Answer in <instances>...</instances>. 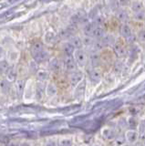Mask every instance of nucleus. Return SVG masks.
I'll use <instances>...</instances> for the list:
<instances>
[{
	"instance_id": "nucleus-31",
	"label": "nucleus",
	"mask_w": 145,
	"mask_h": 146,
	"mask_svg": "<svg viewBox=\"0 0 145 146\" xmlns=\"http://www.w3.org/2000/svg\"><path fill=\"white\" fill-rule=\"evenodd\" d=\"M144 146H145V145H144Z\"/></svg>"
},
{
	"instance_id": "nucleus-9",
	"label": "nucleus",
	"mask_w": 145,
	"mask_h": 146,
	"mask_svg": "<svg viewBox=\"0 0 145 146\" xmlns=\"http://www.w3.org/2000/svg\"><path fill=\"white\" fill-rule=\"evenodd\" d=\"M61 50L65 57H70V56H73L75 48L70 42H64L61 46Z\"/></svg>"
},
{
	"instance_id": "nucleus-19",
	"label": "nucleus",
	"mask_w": 145,
	"mask_h": 146,
	"mask_svg": "<svg viewBox=\"0 0 145 146\" xmlns=\"http://www.w3.org/2000/svg\"><path fill=\"white\" fill-rule=\"evenodd\" d=\"M58 146H73V141L70 138H61L58 141Z\"/></svg>"
},
{
	"instance_id": "nucleus-23",
	"label": "nucleus",
	"mask_w": 145,
	"mask_h": 146,
	"mask_svg": "<svg viewBox=\"0 0 145 146\" xmlns=\"http://www.w3.org/2000/svg\"><path fill=\"white\" fill-rule=\"evenodd\" d=\"M46 146H58V141L57 140H54V139L48 140L47 141V143H46Z\"/></svg>"
},
{
	"instance_id": "nucleus-1",
	"label": "nucleus",
	"mask_w": 145,
	"mask_h": 146,
	"mask_svg": "<svg viewBox=\"0 0 145 146\" xmlns=\"http://www.w3.org/2000/svg\"><path fill=\"white\" fill-rule=\"evenodd\" d=\"M63 68H64V70L69 73L76 71L77 70V63L75 61L74 58L72 56L65 57L64 60H63Z\"/></svg>"
},
{
	"instance_id": "nucleus-8",
	"label": "nucleus",
	"mask_w": 145,
	"mask_h": 146,
	"mask_svg": "<svg viewBox=\"0 0 145 146\" xmlns=\"http://www.w3.org/2000/svg\"><path fill=\"white\" fill-rule=\"evenodd\" d=\"M11 90V82L7 79H3L0 80V93L4 95H8Z\"/></svg>"
},
{
	"instance_id": "nucleus-13",
	"label": "nucleus",
	"mask_w": 145,
	"mask_h": 146,
	"mask_svg": "<svg viewBox=\"0 0 145 146\" xmlns=\"http://www.w3.org/2000/svg\"><path fill=\"white\" fill-rule=\"evenodd\" d=\"M6 77H7V80L10 82H14L17 80V70L15 67H10L9 70H7V74H6Z\"/></svg>"
},
{
	"instance_id": "nucleus-17",
	"label": "nucleus",
	"mask_w": 145,
	"mask_h": 146,
	"mask_svg": "<svg viewBox=\"0 0 145 146\" xmlns=\"http://www.w3.org/2000/svg\"><path fill=\"white\" fill-rule=\"evenodd\" d=\"M101 78V73L99 70H93L90 72V80L94 82H98Z\"/></svg>"
},
{
	"instance_id": "nucleus-2",
	"label": "nucleus",
	"mask_w": 145,
	"mask_h": 146,
	"mask_svg": "<svg viewBox=\"0 0 145 146\" xmlns=\"http://www.w3.org/2000/svg\"><path fill=\"white\" fill-rule=\"evenodd\" d=\"M73 58L75 59V61L77 63V65H79L80 67H83L87 63V55L86 53L81 49H77L74 51Z\"/></svg>"
},
{
	"instance_id": "nucleus-21",
	"label": "nucleus",
	"mask_w": 145,
	"mask_h": 146,
	"mask_svg": "<svg viewBox=\"0 0 145 146\" xmlns=\"http://www.w3.org/2000/svg\"><path fill=\"white\" fill-rule=\"evenodd\" d=\"M70 43L75 48H80L81 45H82V43H81V40L79 38H77V36H72V38H70Z\"/></svg>"
},
{
	"instance_id": "nucleus-22",
	"label": "nucleus",
	"mask_w": 145,
	"mask_h": 146,
	"mask_svg": "<svg viewBox=\"0 0 145 146\" xmlns=\"http://www.w3.org/2000/svg\"><path fill=\"white\" fill-rule=\"evenodd\" d=\"M139 134V139H140V143H142L143 145H145V127L143 128V130H140Z\"/></svg>"
},
{
	"instance_id": "nucleus-3",
	"label": "nucleus",
	"mask_w": 145,
	"mask_h": 146,
	"mask_svg": "<svg viewBox=\"0 0 145 146\" xmlns=\"http://www.w3.org/2000/svg\"><path fill=\"white\" fill-rule=\"evenodd\" d=\"M48 68L50 71H52L53 73H60L62 68H63V64L61 63V61L58 58H53L51 59H49V62H48Z\"/></svg>"
},
{
	"instance_id": "nucleus-18",
	"label": "nucleus",
	"mask_w": 145,
	"mask_h": 146,
	"mask_svg": "<svg viewBox=\"0 0 145 146\" xmlns=\"http://www.w3.org/2000/svg\"><path fill=\"white\" fill-rule=\"evenodd\" d=\"M114 143L113 144H115L116 146H121V145H123L125 144L126 143V139H125V135H121V134H119L115 137V139H114Z\"/></svg>"
},
{
	"instance_id": "nucleus-4",
	"label": "nucleus",
	"mask_w": 145,
	"mask_h": 146,
	"mask_svg": "<svg viewBox=\"0 0 145 146\" xmlns=\"http://www.w3.org/2000/svg\"><path fill=\"white\" fill-rule=\"evenodd\" d=\"M83 74L80 71H74L70 73L69 76V82L72 87H76L79 84V82L82 80Z\"/></svg>"
},
{
	"instance_id": "nucleus-10",
	"label": "nucleus",
	"mask_w": 145,
	"mask_h": 146,
	"mask_svg": "<svg viewBox=\"0 0 145 146\" xmlns=\"http://www.w3.org/2000/svg\"><path fill=\"white\" fill-rule=\"evenodd\" d=\"M33 58H34L35 62H37V63H43L45 61L48 60L49 55H48V53L46 51V50L44 49V50H42L41 52H39L37 55H35V56L33 57Z\"/></svg>"
},
{
	"instance_id": "nucleus-27",
	"label": "nucleus",
	"mask_w": 145,
	"mask_h": 146,
	"mask_svg": "<svg viewBox=\"0 0 145 146\" xmlns=\"http://www.w3.org/2000/svg\"><path fill=\"white\" fill-rule=\"evenodd\" d=\"M93 146H102V145H101V144H98V143H95Z\"/></svg>"
},
{
	"instance_id": "nucleus-26",
	"label": "nucleus",
	"mask_w": 145,
	"mask_h": 146,
	"mask_svg": "<svg viewBox=\"0 0 145 146\" xmlns=\"http://www.w3.org/2000/svg\"><path fill=\"white\" fill-rule=\"evenodd\" d=\"M132 146H144L142 143H138V141H137V143H133L132 144Z\"/></svg>"
},
{
	"instance_id": "nucleus-11",
	"label": "nucleus",
	"mask_w": 145,
	"mask_h": 146,
	"mask_svg": "<svg viewBox=\"0 0 145 146\" xmlns=\"http://www.w3.org/2000/svg\"><path fill=\"white\" fill-rule=\"evenodd\" d=\"M45 92H46V94L48 96V97H54V96H56L57 92H58V89H57L56 84L53 83V82H49V83H48L46 88H45Z\"/></svg>"
},
{
	"instance_id": "nucleus-25",
	"label": "nucleus",
	"mask_w": 145,
	"mask_h": 146,
	"mask_svg": "<svg viewBox=\"0 0 145 146\" xmlns=\"http://www.w3.org/2000/svg\"><path fill=\"white\" fill-rule=\"evenodd\" d=\"M4 56H5V49L2 47H0V60L4 58Z\"/></svg>"
},
{
	"instance_id": "nucleus-24",
	"label": "nucleus",
	"mask_w": 145,
	"mask_h": 146,
	"mask_svg": "<svg viewBox=\"0 0 145 146\" xmlns=\"http://www.w3.org/2000/svg\"><path fill=\"white\" fill-rule=\"evenodd\" d=\"M7 146H20L19 141H10L9 143H7Z\"/></svg>"
},
{
	"instance_id": "nucleus-16",
	"label": "nucleus",
	"mask_w": 145,
	"mask_h": 146,
	"mask_svg": "<svg viewBox=\"0 0 145 146\" xmlns=\"http://www.w3.org/2000/svg\"><path fill=\"white\" fill-rule=\"evenodd\" d=\"M127 125L130 128V130H136L138 128L139 122L135 117H130L128 119V121H127Z\"/></svg>"
},
{
	"instance_id": "nucleus-15",
	"label": "nucleus",
	"mask_w": 145,
	"mask_h": 146,
	"mask_svg": "<svg viewBox=\"0 0 145 146\" xmlns=\"http://www.w3.org/2000/svg\"><path fill=\"white\" fill-rule=\"evenodd\" d=\"M10 65L7 60H0V75H6L7 70H9Z\"/></svg>"
},
{
	"instance_id": "nucleus-28",
	"label": "nucleus",
	"mask_w": 145,
	"mask_h": 146,
	"mask_svg": "<svg viewBox=\"0 0 145 146\" xmlns=\"http://www.w3.org/2000/svg\"><path fill=\"white\" fill-rule=\"evenodd\" d=\"M121 146H130V145H129V144H126V143H125V144H123V145H121Z\"/></svg>"
},
{
	"instance_id": "nucleus-20",
	"label": "nucleus",
	"mask_w": 145,
	"mask_h": 146,
	"mask_svg": "<svg viewBox=\"0 0 145 146\" xmlns=\"http://www.w3.org/2000/svg\"><path fill=\"white\" fill-rule=\"evenodd\" d=\"M37 76H38V79L41 81V82H44L48 80L49 78V74L48 72L45 71V70H39L38 73H37Z\"/></svg>"
},
{
	"instance_id": "nucleus-30",
	"label": "nucleus",
	"mask_w": 145,
	"mask_h": 146,
	"mask_svg": "<svg viewBox=\"0 0 145 146\" xmlns=\"http://www.w3.org/2000/svg\"><path fill=\"white\" fill-rule=\"evenodd\" d=\"M80 146H88V145H86V144H82V145H80Z\"/></svg>"
},
{
	"instance_id": "nucleus-6",
	"label": "nucleus",
	"mask_w": 145,
	"mask_h": 146,
	"mask_svg": "<svg viewBox=\"0 0 145 146\" xmlns=\"http://www.w3.org/2000/svg\"><path fill=\"white\" fill-rule=\"evenodd\" d=\"M125 139H126V141H128L129 143L133 144L138 141L139 134L135 130H128L125 132Z\"/></svg>"
},
{
	"instance_id": "nucleus-5",
	"label": "nucleus",
	"mask_w": 145,
	"mask_h": 146,
	"mask_svg": "<svg viewBox=\"0 0 145 146\" xmlns=\"http://www.w3.org/2000/svg\"><path fill=\"white\" fill-rule=\"evenodd\" d=\"M102 137L108 141H113L115 139V137L117 136V132L114 129L111 128H104L101 131Z\"/></svg>"
},
{
	"instance_id": "nucleus-7",
	"label": "nucleus",
	"mask_w": 145,
	"mask_h": 146,
	"mask_svg": "<svg viewBox=\"0 0 145 146\" xmlns=\"http://www.w3.org/2000/svg\"><path fill=\"white\" fill-rule=\"evenodd\" d=\"M44 49H45V48H44V44H43L42 41L36 40L33 42V44L31 45L30 52H31V55H32V57H34L35 55H37L38 53L41 52Z\"/></svg>"
},
{
	"instance_id": "nucleus-12",
	"label": "nucleus",
	"mask_w": 145,
	"mask_h": 146,
	"mask_svg": "<svg viewBox=\"0 0 145 146\" xmlns=\"http://www.w3.org/2000/svg\"><path fill=\"white\" fill-rule=\"evenodd\" d=\"M25 87H26V80L19 79L16 80V90H17V95H19L20 98L22 97V95H23Z\"/></svg>"
},
{
	"instance_id": "nucleus-29",
	"label": "nucleus",
	"mask_w": 145,
	"mask_h": 146,
	"mask_svg": "<svg viewBox=\"0 0 145 146\" xmlns=\"http://www.w3.org/2000/svg\"><path fill=\"white\" fill-rule=\"evenodd\" d=\"M109 146H116L115 144H111V145H109Z\"/></svg>"
},
{
	"instance_id": "nucleus-14",
	"label": "nucleus",
	"mask_w": 145,
	"mask_h": 146,
	"mask_svg": "<svg viewBox=\"0 0 145 146\" xmlns=\"http://www.w3.org/2000/svg\"><path fill=\"white\" fill-rule=\"evenodd\" d=\"M42 83H38L36 86V93H35V96H36V99L38 100H43V96H44V92H45V88L44 86H41Z\"/></svg>"
}]
</instances>
